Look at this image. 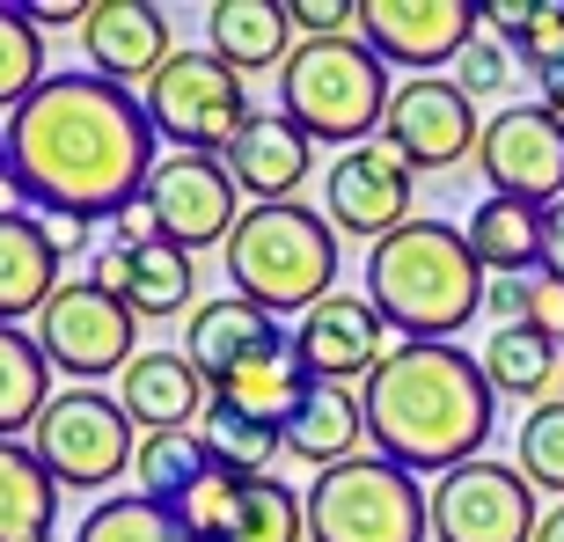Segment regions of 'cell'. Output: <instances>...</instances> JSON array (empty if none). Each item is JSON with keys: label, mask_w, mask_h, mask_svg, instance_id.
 <instances>
[{"label": "cell", "mask_w": 564, "mask_h": 542, "mask_svg": "<svg viewBox=\"0 0 564 542\" xmlns=\"http://www.w3.org/2000/svg\"><path fill=\"white\" fill-rule=\"evenodd\" d=\"M8 126V184L44 220H126L140 213L147 176L162 169V132L140 88H118L88 66H66Z\"/></svg>", "instance_id": "6da1fadb"}, {"label": "cell", "mask_w": 564, "mask_h": 542, "mask_svg": "<svg viewBox=\"0 0 564 542\" xmlns=\"http://www.w3.org/2000/svg\"><path fill=\"white\" fill-rule=\"evenodd\" d=\"M359 403L375 455L411 477H447L477 462L499 425V389L484 381V359L462 345H397L359 381Z\"/></svg>", "instance_id": "7a4b0ae2"}, {"label": "cell", "mask_w": 564, "mask_h": 542, "mask_svg": "<svg viewBox=\"0 0 564 542\" xmlns=\"http://www.w3.org/2000/svg\"><path fill=\"white\" fill-rule=\"evenodd\" d=\"M484 293L491 279L455 220H411L367 250V301L403 345H455L484 315Z\"/></svg>", "instance_id": "3957f363"}, {"label": "cell", "mask_w": 564, "mask_h": 542, "mask_svg": "<svg viewBox=\"0 0 564 542\" xmlns=\"http://www.w3.org/2000/svg\"><path fill=\"white\" fill-rule=\"evenodd\" d=\"M228 293H242L264 315H308L337 293V228L308 198L286 206H250L235 220L228 250Z\"/></svg>", "instance_id": "277c9868"}, {"label": "cell", "mask_w": 564, "mask_h": 542, "mask_svg": "<svg viewBox=\"0 0 564 542\" xmlns=\"http://www.w3.org/2000/svg\"><path fill=\"white\" fill-rule=\"evenodd\" d=\"M397 104V82L367 37H301L279 66V110L315 147H367L381 140V118Z\"/></svg>", "instance_id": "5b68a950"}, {"label": "cell", "mask_w": 564, "mask_h": 542, "mask_svg": "<svg viewBox=\"0 0 564 542\" xmlns=\"http://www.w3.org/2000/svg\"><path fill=\"white\" fill-rule=\"evenodd\" d=\"M425 484L381 455H352L308 484V542H425Z\"/></svg>", "instance_id": "8992f818"}, {"label": "cell", "mask_w": 564, "mask_h": 542, "mask_svg": "<svg viewBox=\"0 0 564 542\" xmlns=\"http://www.w3.org/2000/svg\"><path fill=\"white\" fill-rule=\"evenodd\" d=\"M154 132L169 140V154H228L250 126V82L220 66L206 44H176V59L140 88Z\"/></svg>", "instance_id": "52a82bcc"}, {"label": "cell", "mask_w": 564, "mask_h": 542, "mask_svg": "<svg viewBox=\"0 0 564 542\" xmlns=\"http://www.w3.org/2000/svg\"><path fill=\"white\" fill-rule=\"evenodd\" d=\"M30 447L59 491H110L140 462V433L110 389H59L30 425Z\"/></svg>", "instance_id": "ba28073f"}, {"label": "cell", "mask_w": 564, "mask_h": 542, "mask_svg": "<svg viewBox=\"0 0 564 542\" xmlns=\"http://www.w3.org/2000/svg\"><path fill=\"white\" fill-rule=\"evenodd\" d=\"M30 330H37L52 375H66V389H96V381L126 375L132 359H140V345H132L140 337V315L118 293H104L96 279H66Z\"/></svg>", "instance_id": "9c48e42d"}, {"label": "cell", "mask_w": 564, "mask_h": 542, "mask_svg": "<svg viewBox=\"0 0 564 542\" xmlns=\"http://www.w3.org/2000/svg\"><path fill=\"white\" fill-rule=\"evenodd\" d=\"M140 213H147V228L162 235V242H176L184 257H198V250H213V242L228 250L235 220H242V191H235V176H228L220 154H162V169L147 176Z\"/></svg>", "instance_id": "30bf717a"}, {"label": "cell", "mask_w": 564, "mask_h": 542, "mask_svg": "<svg viewBox=\"0 0 564 542\" xmlns=\"http://www.w3.org/2000/svg\"><path fill=\"white\" fill-rule=\"evenodd\" d=\"M477 140H484L477 96H462L455 74H411V82H397V104L381 118V147H389L411 176H419V169L477 162Z\"/></svg>", "instance_id": "8fae6325"}, {"label": "cell", "mask_w": 564, "mask_h": 542, "mask_svg": "<svg viewBox=\"0 0 564 542\" xmlns=\"http://www.w3.org/2000/svg\"><path fill=\"white\" fill-rule=\"evenodd\" d=\"M535 484L513 462H462L433 484V542H535Z\"/></svg>", "instance_id": "7c38bea8"}, {"label": "cell", "mask_w": 564, "mask_h": 542, "mask_svg": "<svg viewBox=\"0 0 564 542\" xmlns=\"http://www.w3.org/2000/svg\"><path fill=\"white\" fill-rule=\"evenodd\" d=\"M359 37L381 52V66H403V82H411V74L455 66L484 37V8H469V0H359Z\"/></svg>", "instance_id": "4fadbf2b"}, {"label": "cell", "mask_w": 564, "mask_h": 542, "mask_svg": "<svg viewBox=\"0 0 564 542\" xmlns=\"http://www.w3.org/2000/svg\"><path fill=\"white\" fill-rule=\"evenodd\" d=\"M477 169L499 198H528V206H557L564 198V126L543 104H506L484 118Z\"/></svg>", "instance_id": "5bb4252c"}, {"label": "cell", "mask_w": 564, "mask_h": 542, "mask_svg": "<svg viewBox=\"0 0 564 542\" xmlns=\"http://www.w3.org/2000/svg\"><path fill=\"white\" fill-rule=\"evenodd\" d=\"M323 220H330L337 235H359L367 250L389 242L397 228L419 220V213H411V169H403L381 140L345 147V154L323 169Z\"/></svg>", "instance_id": "9a60e30c"}, {"label": "cell", "mask_w": 564, "mask_h": 542, "mask_svg": "<svg viewBox=\"0 0 564 542\" xmlns=\"http://www.w3.org/2000/svg\"><path fill=\"white\" fill-rule=\"evenodd\" d=\"M403 337L389 330V315L367 301V293H330L323 308H308L293 323V353L308 367V381H367L381 359L397 353Z\"/></svg>", "instance_id": "2e32d148"}, {"label": "cell", "mask_w": 564, "mask_h": 542, "mask_svg": "<svg viewBox=\"0 0 564 542\" xmlns=\"http://www.w3.org/2000/svg\"><path fill=\"white\" fill-rule=\"evenodd\" d=\"M110 397L126 403V418H132V433H198L206 425V411H213V381L191 367V353L184 345H154V353H140L118 375V389Z\"/></svg>", "instance_id": "e0dca14e"}, {"label": "cell", "mask_w": 564, "mask_h": 542, "mask_svg": "<svg viewBox=\"0 0 564 542\" xmlns=\"http://www.w3.org/2000/svg\"><path fill=\"white\" fill-rule=\"evenodd\" d=\"M82 52H88V74H104L118 88H147L176 59L169 44V15L154 0H96L82 22Z\"/></svg>", "instance_id": "ac0fdd59"}, {"label": "cell", "mask_w": 564, "mask_h": 542, "mask_svg": "<svg viewBox=\"0 0 564 542\" xmlns=\"http://www.w3.org/2000/svg\"><path fill=\"white\" fill-rule=\"evenodd\" d=\"M220 162H228L235 191H242L250 206H286V198H301V184H308L315 140L293 126L286 110H257L250 126H242V140H235Z\"/></svg>", "instance_id": "d6986e66"}, {"label": "cell", "mask_w": 564, "mask_h": 542, "mask_svg": "<svg viewBox=\"0 0 564 542\" xmlns=\"http://www.w3.org/2000/svg\"><path fill=\"white\" fill-rule=\"evenodd\" d=\"M293 15L286 0H213L206 8V52L220 66H235L242 82L250 74H279L293 59Z\"/></svg>", "instance_id": "ffe728a7"}, {"label": "cell", "mask_w": 564, "mask_h": 542, "mask_svg": "<svg viewBox=\"0 0 564 542\" xmlns=\"http://www.w3.org/2000/svg\"><path fill=\"white\" fill-rule=\"evenodd\" d=\"M279 315H264V308H250L242 293H220V301H198L191 308V330H184V353H191V367L206 381H228L242 359H257L264 345H279Z\"/></svg>", "instance_id": "44dd1931"}, {"label": "cell", "mask_w": 564, "mask_h": 542, "mask_svg": "<svg viewBox=\"0 0 564 542\" xmlns=\"http://www.w3.org/2000/svg\"><path fill=\"white\" fill-rule=\"evenodd\" d=\"M59 271H66V257L52 250L37 213H8L0 220V323H22V315L37 323L44 301L66 286Z\"/></svg>", "instance_id": "7402d4cb"}, {"label": "cell", "mask_w": 564, "mask_h": 542, "mask_svg": "<svg viewBox=\"0 0 564 542\" xmlns=\"http://www.w3.org/2000/svg\"><path fill=\"white\" fill-rule=\"evenodd\" d=\"M308 367H301V353H293V330L279 337V345H264L257 359H242L228 381H213V403H228V411H242V418H257V425H279L286 433L293 425V411L308 403Z\"/></svg>", "instance_id": "603a6c76"}, {"label": "cell", "mask_w": 564, "mask_h": 542, "mask_svg": "<svg viewBox=\"0 0 564 542\" xmlns=\"http://www.w3.org/2000/svg\"><path fill=\"white\" fill-rule=\"evenodd\" d=\"M543 213L550 206H528V198H499V191H484V206L469 213V250L491 279H528V271H543Z\"/></svg>", "instance_id": "cb8c5ba5"}, {"label": "cell", "mask_w": 564, "mask_h": 542, "mask_svg": "<svg viewBox=\"0 0 564 542\" xmlns=\"http://www.w3.org/2000/svg\"><path fill=\"white\" fill-rule=\"evenodd\" d=\"M359 440H367V403H359V389L315 381L308 403H301L293 425H286V455L315 462V477H323V469H337V462L359 455Z\"/></svg>", "instance_id": "d4e9b609"}, {"label": "cell", "mask_w": 564, "mask_h": 542, "mask_svg": "<svg viewBox=\"0 0 564 542\" xmlns=\"http://www.w3.org/2000/svg\"><path fill=\"white\" fill-rule=\"evenodd\" d=\"M484 381L499 397H528L535 411L557 403V381H564V345L535 323H506V330L484 337Z\"/></svg>", "instance_id": "484cf974"}, {"label": "cell", "mask_w": 564, "mask_h": 542, "mask_svg": "<svg viewBox=\"0 0 564 542\" xmlns=\"http://www.w3.org/2000/svg\"><path fill=\"white\" fill-rule=\"evenodd\" d=\"M59 484L30 440H0V542H52L59 535Z\"/></svg>", "instance_id": "4316f807"}, {"label": "cell", "mask_w": 564, "mask_h": 542, "mask_svg": "<svg viewBox=\"0 0 564 542\" xmlns=\"http://www.w3.org/2000/svg\"><path fill=\"white\" fill-rule=\"evenodd\" d=\"M52 397L59 389H52V359H44L37 330L0 323V440H30Z\"/></svg>", "instance_id": "83f0119b"}, {"label": "cell", "mask_w": 564, "mask_h": 542, "mask_svg": "<svg viewBox=\"0 0 564 542\" xmlns=\"http://www.w3.org/2000/svg\"><path fill=\"white\" fill-rule=\"evenodd\" d=\"M74 542H206V535H198L176 506H154V499H140V491H110V499H96L82 513Z\"/></svg>", "instance_id": "f1b7e54d"}, {"label": "cell", "mask_w": 564, "mask_h": 542, "mask_svg": "<svg viewBox=\"0 0 564 542\" xmlns=\"http://www.w3.org/2000/svg\"><path fill=\"white\" fill-rule=\"evenodd\" d=\"M220 542H308V499L279 477H250L235 491V513Z\"/></svg>", "instance_id": "f546056e"}, {"label": "cell", "mask_w": 564, "mask_h": 542, "mask_svg": "<svg viewBox=\"0 0 564 542\" xmlns=\"http://www.w3.org/2000/svg\"><path fill=\"white\" fill-rule=\"evenodd\" d=\"M191 286H198V271L176 242H140L132 250V286H126V308L140 323H169V315L191 308Z\"/></svg>", "instance_id": "4dcf8cb0"}, {"label": "cell", "mask_w": 564, "mask_h": 542, "mask_svg": "<svg viewBox=\"0 0 564 542\" xmlns=\"http://www.w3.org/2000/svg\"><path fill=\"white\" fill-rule=\"evenodd\" d=\"M198 440H206L213 469H228V477H272V462L286 455V433H279V425H257V418L228 411V403H213V411H206Z\"/></svg>", "instance_id": "1f68e13d"}, {"label": "cell", "mask_w": 564, "mask_h": 542, "mask_svg": "<svg viewBox=\"0 0 564 542\" xmlns=\"http://www.w3.org/2000/svg\"><path fill=\"white\" fill-rule=\"evenodd\" d=\"M213 469L206 440L198 433H147L140 440V462H132V477H140V499L154 506H184V491Z\"/></svg>", "instance_id": "d6a6232c"}, {"label": "cell", "mask_w": 564, "mask_h": 542, "mask_svg": "<svg viewBox=\"0 0 564 542\" xmlns=\"http://www.w3.org/2000/svg\"><path fill=\"white\" fill-rule=\"evenodd\" d=\"M44 82H52V74H44V30L22 15V8L0 0V110L15 118Z\"/></svg>", "instance_id": "836d02e7"}, {"label": "cell", "mask_w": 564, "mask_h": 542, "mask_svg": "<svg viewBox=\"0 0 564 542\" xmlns=\"http://www.w3.org/2000/svg\"><path fill=\"white\" fill-rule=\"evenodd\" d=\"M484 30L499 44H513L528 66H550L564 52V0H499V8H484Z\"/></svg>", "instance_id": "e575fe53"}, {"label": "cell", "mask_w": 564, "mask_h": 542, "mask_svg": "<svg viewBox=\"0 0 564 542\" xmlns=\"http://www.w3.org/2000/svg\"><path fill=\"white\" fill-rule=\"evenodd\" d=\"M513 469H521L535 491H557L564 499V397L557 403H543V411H528V425H521V440H513Z\"/></svg>", "instance_id": "d590c367"}, {"label": "cell", "mask_w": 564, "mask_h": 542, "mask_svg": "<svg viewBox=\"0 0 564 542\" xmlns=\"http://www.w3.org/2000/svg\"><path fill=\"white\" fill-rule=\"evenodd\" d=\"M242 484H250V477H228V469H206V477H198V484L184 491V506H176V513H184V521L198 528L206 542H220V528H228V513H235V491H242Z\"/></svg>", "instance_id": "8d00e7d4"}, {"label": "cell", "mask_w": 564, "mask_h": 542, "mask_svg": "<svg viewBox=\"0 0 564 542\" xmlns=\"http://www.w3.org/2000/svg\"><path fill=\"white\" fill-rule=\"evenodd\" d=\"M506 74H513V59H506V44L491 37V30H484V37H477V44H469V52L455 59L462 96H499V88H506Z\"/></svg>", "instance_id": "74e56055"}, {"label": "cell", "mask_w": 564, "mask_h": 542, "mask_svg": "<svg viewBox=\"0 0 564 542\" xmlns=\"http://www.w3.org/2000/svg\"><path fill=\"white\" fill-rule=\"evenodd\" d=\"M293 37H359V0H286Z\"/></svg>", "instance_id": "f35d334b"}, {"label": "cell", "mask_w": 564, "mask_h": 542, "mask_svg": "<svg viewBox=\"0 0 564 542\" xmlns=\"http://www.w3.org/2000/svg\"><path fill=\"white\" fill-rule=\"evenodd\" d=\"M528 323L564 345V286H557V279H528Z\"/></svg>", "instance_id": "ab89813d"}, {"label": "cell", "mask_w": 564, "mask_h": 542, "mask_svg": "<svg viewBox=\"0 0 564 542\" xmlns=\"http://www.w3.org/2000/svg\"><path fill=\"white\" fill-rule=\"evenodd\" d=\"M88 8H96V0H22V15L37 22V30H82Z\"/></svg>", "instance_id": "60d3db41"}, {"label": "cell", "mask_w": 564, "mask_h": 542, "mask_svg": "<svg viewBox=\"0 0 564 542\" xmlns=\"http://www.w3.org/2000/svg\"><path fill=\"white\" fill-rule=\"evenodd\" d=\"M543 279H557V286H564V198L543 213Z\"/></svg>", "instance_id": "b9f144b4"}, {"label": "cell", "mask_w": 564, "mask_h": 542, "mask_svg": "<svg viewBox=\"0 0 564 542\" xmlns=\"http://www.w3.org/2000/svg\"><path fill=\"white\" fill-rule=\"evenodd\" d=\"M535 82H543V96H535V104H543L550 118H557V126H564V52H557V59H550V66H535Z\"/></svg>", "instance_id": "7bdbcfd3"}, {"label": "cell", "mask_w": 564, "mask_h": 542, "mask_svg": "<svg viewBox=\"0 0 564 542\" xmlns=\"http://www.w3.org/2000/svg\"><path fill=\"white\" fill-rule=\"evenodd\" d=\"M44 235H52V250H59V257H74V250L88 242V228H82V220H44Z\"/></svg>", "instance_id": "ee69618b"}, {"label": "cell", "mask_w": 564, "mask_h": 542, "mask_svg": "<svg viewBox=\"0 0 564 542\" xmlns=\"http://www.w3.org/2000/svg\"><path fill=\"white\" fill-rule=\"evenodd\" d=\"M535 542H564V499L543 513V528H535Z\"/></svg>", "instance_id": "f6af8a7d"}, {"label": "cell", "mask_w": 564, "mask_h": 542, "mask_svg": "<svg viewBox=\"0 0 564 542\" xmlns=\"http://www.w3.org/2000/svg\"><path fill=\"white\" fill-rule=\"evenodd\" d=\"M0 184H8V126H0Z\"/></svg>", "instance_id": "bcb514c9"}]
</instances>
